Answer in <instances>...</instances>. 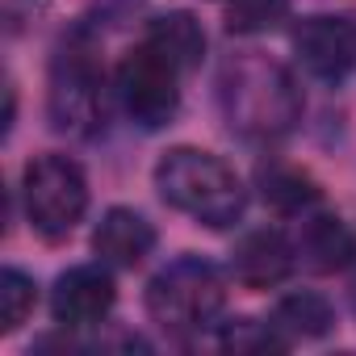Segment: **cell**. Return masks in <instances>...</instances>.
<instances>
[{"label":"cell","instance_id":"7c38bea8","mask_svg":"<svg viewBox=\"0 0 356 356\" xmlns=\"http://www.w3.org/2000/svg\"><path fill=\"white\" fill-rule=\"evenodd\" d=\"M138 42L155 47L163 59H172L185 76H189V72L202 63V55H206V30H202V22H197L193 13H185V9H172V13L151 17Z\"/></svg>","mask_w":356,"mask_h":356},{"label":"cell","instance_id":"5bb4252c","mask_svg":"<svg viewBox=\"0 0 356 356\" xmlns=\"http://www.w3.org/2000/svg\"><path fill=\"white\" fill-rule=\"evenodd\" d=\"M273 323L285 339H318L335 327V314H331V302L314 289H298V293H285L273 310Z\"/></svg>","mask_w":356,"mask_h":356},{"label":"cell","instance_id":"5b68a950","mask_svg":"<svg viewBox=\"0 0 356 356\" xmlns=\"http://www.w3.org/2000/svg\"><path fill=\"white\" fill-rule=\"evenodd\" d=\"M22 202L30 231L47 243H63L88 210V181L76 159L47 151L22 172Z\"/></svg>","mask_w":356,"mask_h":356},{"label":"cell","instance_id":"2e32d148","mask_svg":"<svg viewBox=\"0 0 356 356\" xmlns=\"http://www.w3.org/2000/svg\"><path fill=\"white\" fill-rule=\"evenodd\" d=\"M289 13V0H227V26L235 34H264Z\"/></svg>","mask_w":356,"mask_h":356},{"label":"cell","instance_id":"7a4b0ae2","mask_svg":"<svg viewBox=\"0 0 356 356\" xmlns=\"http://www.w3.org/2000/svg\"><path fill=\"white\" fill-rule=\"evenodd\" d=\"M155 189L172 210L214 231L235 227L248 210V189L235 168L202 147H172L155 163Z\"/></svg>","mask_w":356,"mask_h":356},{"label":"cell","instance_id":"6da1fadb","mask_svg":"<svg viewBox=\"0 0 356 356\" xmlns=\"http://www.w3.org/2000/svg\"><path fill=\"white\" fill-rule=\"evenodd\" d=\"M218 109L248 143H277L302 122V88L268 55H231L218 67Z\"/></svg>","mask_w":356,"mask_h":356},{"label":"cell","instance_id":"9a60e30c","mask_svg":"<svg viewBox=\"0 0 356 356\" xmlns=\"http://www.w3.org/2000/svg\"><path fill=\"white\" fill-rule=\"evenodd\" d=\"M34 302H38V285L34 277H26L22 268H5L0 273V331H17L30 314H34Z\"/></svg>","mask_w":356,"mask_h":356},{"label":"cell","instance_id":"30bf717a","mask_svg":"<svg viewBox=\"0 0 356 356\" xmlns=\"http://www.w3.org/2000/svg\"><path fill=\"white\" fill-rule=\"evenodd\" d=\"M293 243L281 231H248L231 252V273L243 289H273L293 273Z\"/></svg>","mask_w":356,"mask_h":356},{"label":"cell","instance_id":"277c9868","mask_svg":"<svg viewBox=\"0 0 356 356\" xmlns=\"http://www.w3.org/2000/svg\"><path fill=\"white\" fill-rule=\"evenodd\" d=\"M47 109H51V126L72 138H92L105 126V72L97 47L84 34H72L55 51Z\"/></svg>","mask_w":356,"mask_h":356},{"label":"cell","instance_id":"e0dca14e","mask_svg":"<svg viewBox=\"0 0 356 356\" xmlns=\"http://www.w3.org/2000/svg\"><path fill=\"white\" fill-rule=\"evenodd\" d=\"M289 339L277 331V323H256V318H235L222 327V348L231 352H268V348H285Z\"/></svg>","mask_w":356,"mask_h":356},{"label":"cell","instance_id":"8fae6325","mask_svg":"<svg viewBox=\"0 0 356 356\" xmlns=\"http://www.w3.org/2000/svg\"><path fill=\"white\" fill-rule=\"evenodd\" d=\"M92 252L101 256V264L113 268H138L151 252H155V227L130 210V206H113L101 214L97 231H92Z\"/></svg>","mask_w":356,"mask_h":356},{"label":"cell","instance_id":"52a82bcc","mask_svg":"<svg viewBox=\"0 0 356 356\" xmlns=\"http://www.w3.org/2000/svg\"><path fill=\"white\" fill-rule=\"evenodd\" d=\"M293 55L298 63L327 84H339L356 67V22L314 13L293 26Z\"/></svg>","mask_w":356,"mask_h":356},{"label":"cell","instance_id":"8992f818","mask_svg":"<svg viewBox=\"0 0 356 356\" xmlns=\"http://www.w3.org/2000/svg\"><path fill=\"white\" fill-rule=\"evenodd\" d=\"M181 80H185V72L172 59H163L155 47L138 42L118 67V97H122L130 122H138L143 130L168 126L176 118V109H181Z\"/></svg>","mask_w":356,"mask_h":356},{"label":"cell","instance_id":"9c48e42d","mask_svg":"<svg viewBox=\"0 0 356 356\" xmlns=\"http://www.w3.org/2000/svg\"><path fill=\"white\" fill-rule=\"evenodd\" d=\"M118 302L113 277L101 264H76L67 268L51 289V314L59 327H97Z\"/></svg>","mask_w":356,"mask_h":356},{"label":"cell","instance_id":"3957f363","mask_svg":"<svg viewBox=\"0 0 356 356\" xmlns=\"http://www.w3.org/2000/svg\"><path fill=\"white\" fill-rule=\"evenodd\" d=\"M227 306L222 273L202 256H176L147 285V314L168 335H193L214 327Z\"/></svg>","mask_w":356,"mask_h":356},{"label":"cell","instance_id":"ba28073f","mask_svg":"<svg viewBox=\"0 0 356 356\" xmlns=\"http://www.w3.org/2000/svg\"><path fill=\"white\" fill-rule=\"evenodd\" d=\"M289 243H293V260L318 277H331V273H343L356 264V231L331 210L298 214Z\"/></svg>","mask_w":356,"mask_h":356},{"label":"cell","instance_id":"4fadbf2b","mask_svg":"<svg viewBox=\"0 0 356 356\" xmlns=\"http://www.w3.org/2000/svg\"><path fill=\"white\" fill-rule=\"evenodd\" d=\"M256 185H260V197L277 214H306L318 202V185L293 163H260Z\"/></svg>","mask_w":356,"mask_h":356}]
</instances>
